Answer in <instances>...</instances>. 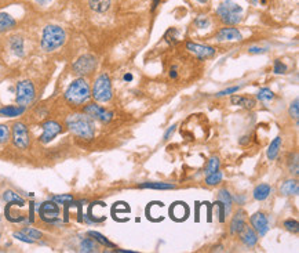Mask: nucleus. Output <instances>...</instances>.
Returning <instances> with one entry per match:
<instances>
[{
	"label": "nucleus",
	"instance_id": "9d476101",
	"mask_svg": "<svg viewBox=\"0 0 299 253\" xmlns=\"http://www.w3.org/2000/svg\"><path fill=\"white\" fill-rule=\"evenodd\" d=\"M42 129H43V133H42V136L39 137V141L43 144H49L58 134L62 133V126H61V124L55 122V121H47V122H45V124L42 125Z\"/></svg>",
	"mask_w": 299,
	"mask_h": 253
},
{
	"label": "nucleus",
	"instance_id": "9b49d317",
	"mask_svg": "<svg viewBox=\"0 0 299 253\" xmlns=\"http://www.w3.org/2000/svg\"><path fill=\"white\" fill-rule=\"evenodd\" d=\"M84 114H87L90 118L97 119V121H101L108 124L109 121L112 119L113 114L110 111H106L105 108H102L101 105L98 104H89L84 107Z\"/></svg>",
	"mask_w": 299,
	"mask_h": 253
},
{
	"label": "nucleus",
	"instance_id": "393cba45",
	"mask_svg": "<svg viewBox=\"0 0 299 253\" xmlns=\"http://www.w3.org/2000/svg\"><path fill=\"white\" fill-rule=\"evenodd\" d=\"M3 199L10 203V205H18V206H24L25 205V201L19 196L18 194H15L14 191H6L3 194Z\"/></svg>",
	"mask_w": 299,
	"mask_h": 253
},
{
	"label": "nucleus",
	"instance_id": "ea45409f",
	"mask_svg": "<svg viewBox=\"0 0 299 253\" xmlns=\"http://www.w3.org/2000/svg\"><path fill=\"white\" fill-rule=\"evenodd\" d=\"M274 72L276 73H286L287 72V65L281 61H276L274 64Z\"/></svg>",
	"mask_w": 299,
	"mask_h": 253
},
{
	"label": "nucleus",
	"instance_id": "72a5a7b5",
	"mask_svg": "<svg viewBox=\"0 0 299 253\" xmlns=\"http://www.w3.org/2000/svg\"><path fill=\"white\" fill-rule=\"evenodd\" d=\"M216 170H219V159L216 156H212L210 158V161L207 163V168H205V175H210V173H214Z\"/></svg>",
	"mask_w": 299,
	"mask_h": 253
},
{
	"label": "nucleus",
	"instance_id": "0eeeda50",
	"mask_svg": "<svg viewBox=\"0 0 299 253\" xmlns=\"http://www.w3.org/2000/svg\"><path fill=\"white\" fill-rule=\"evenodd\" d=\"M13 143L19 149H26L31 144V137H29V130L24 122H15L13 125Z\"/></svg>",
	"mask_w": 299,
	"mask_h": 253
},
{
	"label": "nucleus",
	"instance_id": "4c0bfd02",
	"mask_svg": "<svg viewBox=\"0 0 299 253\" xmlns=\"http://www.w3.org/2000/svg\"><path fill=\"white\" fill-rule=\"evenodd\" d=\"M290 115H291L294 119H298L299 118V100L298 98H297L293 104H291V107H290Z\"/></svg>",
	"mask_w": 299,
	"mask_h": 253
},
{
	"label": "nucleus",
	"instance_id": "09e8293b",
	"mask_svg": "<svg viewBox=\"0 0 299 253\" xmlns=\"http://www.w3.org/2000/svg\"><path fill=\"white\" fill-rule=\"evenodd\" d=\"M199 3H201V4H205V3H207V1H208V0H198Z\"/></svg>",
	"mask_w": 299,
	"mask_h": 253
},
{
	"label": "nucleus",
	"instance_id": "f3484780",
	"mask_svg": "<svg viewBox=\"0 0 299 253\" xmlns=\"http://www.w3.org/2000/svg\"><path fill=\"white\" fill-rule=\"evenodd\" d=\"M244 226H246V213H244V210H239V212L233 216V219H232V223H230V233L237 234Z\"/></svg>",
	"mask_w": 299,
	"mask_h": 253
},
{
	"label": "nucleus",
	"instance_id": "1a4fd4ad",
	"mask_svg": "<svg viewBox=\"0 0 299 253\" xmlns=\"http://www.w3.org/2000/svg\"><path fill=\"white\" fill-rule=\"evenodd\" d=\"M59 206L54 201H46L39 208V216L46 223H54L59 217Z\"/></svg>",
	"mask_w": 299,
	"mask_h": 253
},
{
	"label": "nucleus",
	"instance_id": "a19ab883",
	"mask_svg": "<svg viewBox=\"0 0 299 253\" xmlns=\"http://www.w3.org/2000/svg\"><path fill=\"white\" fill-rule=\"evenodd\" d=\"M14 238H17V240L19 241H24V242H28V244H32L33 240H31V238H28L25 234L22 233V231H18V233H14L13 234Z\"/></svg>",
	"mask_w": 299,
	"mask_h": 253
},
{
	"label": "nucleus",
	"instance_id": "bb28decb",
	"mask_svg": "<svg viewBox=\"0 0 299 253\" xmlns=\"http://www.w3.org/2000/svg\"><path fill=\"white\" fill-rule=\"evenodd\" d=\"M232 104L233 105H239V107H243V108H254L255 107V100L249 97H240V96H233L232 97Z\"/></svg>",
	"mask_w": 299,
	"mask_h": 253
},
{
	"label": "nucleus",
	"instance_id": "6e6552de",
	"mask_svg": "<svg viewBox=\"0 0 299 253\" xmlns=\"http://www.w3.org/2000/svg\"><path fill=\"white\" fill-rule=\"evenodd\" d=\"M97 68V59L91 54H84L82 57L75 61V64L72 65V69L76 75L80 76H86L90 75L91 72H94V69Z\"/></svg>",
	"mask_w": 299,
	"mask_h": 253
},
{
	"label": "nucleus",
	"instance_id": "c03bdc74",
	"mask_svg": "<svg viewBox=\"0 0 299 253\" xmlns=\"http://www.w3.org/2000/svg\"><path fill=\"white\" fill-rule=\"evenodd\" d=\"M36 1H38L40 6H47V4H50L52 0H36Z\"/></svg>",
	"mask_w": 299,
	"mask_h": 253
},
{
	"label": "nucleus",
	"instance_id": "7ed1b4c3",
	"mask_svg": "<svg viewBox=\"0 0 299 253\" xmlns=\"http://www.w3.org/2000/svg\"><path fill=\"white\" fill-rule=\"evenodd\" d=\"M66 33L58 25H47L42 33V42L40 46L45 52L50 53L59 49L65 43Z\"/></svg>",
	"mask_w": 299,
	"mask_h": 253
},
{
	"label": "nucleus",
	"instance_id": "4468645a",
	"mask_svg": "<svg viewBox=\"0 0 299 253\" xmlns=\"http://www.w3.org/2000/svg\"><path fill=\"white\" fill-rule=\"evenodd\" d=\"M237 234L240 235V240H242V242L246 247L252 248L255 247L256 242H258V234H256V231H255L252 227H249L247 224H246Z\"/></svg>",
	"mask_w": 299,
	"mask_h": 253
},
{
	"label": "nucleus",
	"instance_id": "412c9836",
	"mask_svg": "<svg viewBox=\"0 0 299 253\" xmlns=\"http://www.w3.org/2000/svg\"><path fill=\"white\" fill-rule=\"evenodd\" d=\"M15 26V20L10 14L0 13V32H6L10 31Z\"/></svg>",
	"mask_w": 299,
	"mask_h": 253
},
{
	"label": "nucleus",
	"instance_id": "49530a36",
	"mask_svg": "<svg viewBox=\"0 0 299 253\" xmlns=\"http://www.w3.org/2000/svg\"><path fill=\"white\" fill-rule=\"evenodd\" d=\"M124 80H126V82H131V80H133V75H131V73H126V75H124Z\"/></svg>",
	"mask_w": 299,
	"mask_h": 253
},
{
	"label": "nucleus",
	"instance_id": "dca6fc26",
	"mask_svg": "<svg viewBox=\"0 0 299 253\" xmlns=\"http://www.w3.org/2000/svg\"><path fill=\"white\" fill-rule=\"evenodd\" d=\"M170 214H171V217L174 220L182 221L188 217L189 209H188L186 203H184V202H177V203H174L171 208H170Z\"/></svg>",
	"mask_w": 299,
	"mask_h": 253
},
{
	"label": "nucleus",
	"instance_id": "f257e3e1",
	"mask_svg": "<svg viewBox=\"0 0 299 253\" xmlns=\"http://www.w3.org/2000/svg\"><path fill=\"white\" fill-rule=\"evenodd\" d=\"M66 126L73 134L83 140H91L96 134L93 118H90L87 114H72L66 118Z\"/></svg>",
	"mask_w": 299,
	"mask_h": 253
},
{
	"label": "nucleus",
	"instance_id": "aec40b11",
	"mask_svg": "<svg viewBox=\"0 0 299 253\" xmlns=\"http://www.w3.org/2000/svg\"><path fill=\"white\" fill-rule=\"evenodd\" d=\"M89 6L96 13H106L110 8V0H89Z\"/></svg>",
	"mask_w": 299,
	"mask_h": 253
},
{
	"label": "nucleus",
	"instance_id": "a878e982",
	"mask_svg": "<svg viewBox=\"0 0 299 253\" xmlns=\"http://www.w3.org/2000/svg\"><path fill=\"white\" fill-rule=\"evenodd\" d=\"M280 148H281V137H276L273 141L270 143V145H269V149H267V158H269L270 161L276 159L277 155H279Z\"/></svg>",
	"mask_w": 299,
	"mask_h": 253
},
{
	"label": "nucleus",
	"instance_id": "37998d69",
	"mask_svg": "<svg viewBox=\"0 0 299 253\" xmlns=\"http://www.w3.org/2000/svg\"><path fill=\"white\" fill-rule=\"evenodd\" d=\"M175 127H177V125H172L171 127H168V130L166 131V134H164V140H168L170 137L174 134V131H175Z\"/></svg>",
	"mask_w": 299,
	"mask_h": 253
},
{
	"label": "nucleus",
	"instance_id": "473e14b6",
	"mask_svg": "<svg viewBox=\"0 0 299 253\" xmlns=\"http://www.w3.org/2000/svg\"><path fill=\"white\" fill-rule=\"evenodd\" d=\"M256 97L259 101H270V100H273L274 98V93L270 89H261V90L258 91V94H256Z\"/></svg>",
	"mask_w": 299,
	"mask_h": 253
},
{
	"label": "nucleus",
	"instance_id": "c85d7f7f",
	"mask_svg": "<svg viewBox=\"0 0 299 253\" xmlns=\"http://www.w3.org/2000/svg\"><path fill=\"white\" fill-rule=\"evenodd\" d=\"M89 237H91V238H94V240H96L97 242H100V244H101V245H103V247L115 248V244H113V242H110V241H109L108 238H105V237H103L102 234L97 233V231H90Z\"/></svg>",
	"mask_w": 299,
	"mask_h": 253
},
{
	"label": "nucleus",
	"instance_id": "79ce46f5",
	"mask_svg": "<svg viewBox=\"0 0 299 253\" xmlns=\"http://www.w3.org/2000/svg\"><path fill=\"white\" fill-rule=\"evenodd\" d=\"M240 90V86H235V87H229V89H225V90L219 91L216 96H226V94H232V93H237V91Z\"/></svg>",
	"mask_w": 299,
	"mask_h": 253
},
{
	"label": "nucleus",
	"instance_id": "e433bc0d",
	"mask_svg": "<svg viewBox=\"0 0 299 253\" xmlns=\"http://www.w3.org/2000/svg\"><path fill=\"white\" fill-rule=\"evenodd\" d=\"M284 227L288 230V231H291V233H298L299 231V224L297 220H287L284 223Z\"/></svg>",
	"mask_w": 299,
	"mask_h": 253
},
{
	"label": "nucleus",
	"instance_id": "2eb2a0df",
	"mask_svg": "<svg viewBox=\"0 0 299 253\" xmlns=\"http://www.w3.org/2000/svg\"><path fill=\"white\" fill-rule=\"evenodd\" d=\"M216 39L219 42H225V40L233 42V40H242L243 36L242 33L239 32V29H236V28H222L216 33Z\"/></svg>",
	"mask_w": 299,
	"mask_h": 253
},
{
	"label": "nucleus",
	"instance_id": "f8f14e48",
	"mask_svg": "<svg viewBox=\"0 0 299 253\" xmlns=\"http://www.w3.org/2000/svg\"><path fill=\"white\" fill-rule=\"evenodd\" d=\"M251 226L254 228L256 234H259L261 237H263L269 230V221L267 217L262 212H256L251 216Z\"/></svg>",
	"mask_w": 299,
	"mask_h": 253
},
{
	"label": "nucleus",
	"instance_id": "7c9ffc66",
	"mask_svg": "<svg viewBox=\"0 0 299 253\" xmlns=\"http://www.w3.org/2000/svg\"><path fill=\"white\" fill-rule=\"evenodd\" d=\"M222 173L219 172V170H216L214 173H210V175H207L205 177V183L208 184V186H216V184H219V183L222 182Z\"/></svg>",
	"mask_w": 299,
	"mask_h": 253
},
{
	"label": "nucleus",
	"instance_id": "423d86ee",
	"mask_svg": "<svg viewBox=\"0 0 299 253\" xmlns=\"http://www.w3.org/2000/svg\"><path fill=\"white\" fill-rule=\"evenodd\" d=\"M35 86L29 80H21L17 83V97L15 101L19 105H29L35 100Z\"/></svg>",
	"mask_w": 299,
	"mask_h": 253
},
{
	"label": "nucleus",
	"instance_id": "f704fd0d",
	"mask_svg": "<svg viewBox=\"0 0 299 253\" xmlns=\"http://www.w3.org/2000/svg\"><path fill=\"white\" fill-rule=\"evenodd\" d=\"M22 233L25 234L28 238H31V240H33V241L40 240V238H42V233H40L39 230H35V228H31V227L24 228V230H22Z\"/></svg>",
	"mask_w": 299,
	"mask_h": 253
},
{
	"label": "nucleus",
	"instance_id": "2f4dec72",
	"mask_svg": "<svg viewBox=\"0 0 299 253\" xmlns=\"http://www.w3.org/2000/svg\"><path fill=\"white\" fill-rule=\"evenodd\" d=\"M51 201H54L58 205H69L70 202H73V196L70 194H65V195H54L51 198Z\"/></svg>",
	"mask_w": 299,
	"mask_h": 253
},
{
	"label": "nucleus",
	"instance_id": "58836bf2",
	"mask_svg": "<svg viewBox=\"0 0 299 253\" xmlns=\"http://www.w3.org/2000/svg\"><path fill=\"white\" fill-rule=\"evenodd\" d=\"M195 24H196V26H198V28L203 29V28H207V26L210 25V21H208V18H207V17H203V15H200V17H198V18H196Z\"/></svg>",
	"mask_w": 299,
	"mask_h": 253
},
{
	"label": "nucleus",
	"instance_id": "a18cd8bd",
	"mask_svg": "<svg viewBox=\"0 0 299 253\" xmlns=\"http://www.w3.org/2000/svg\"><path fill=\"white\" fill-rule=\"evenodd\" d=\"M249 52V53H263L265 50H263V49H259V47H251Z\"/></svg>",
	"mask_w": 299,
	"mask_h": 253
},
{
	"label": "nucleus",
	"instance_id": "a211bd4d",
	"mask_svg": "<svg viewBox=\"0 0 299 253\" xmlns=\"http://www.w3.org/2000/svg\"><path fill=\"white\" fill-rule=\"evenodd\" d=\"M25 112V107L24 105H8V107H3L0 108V117L4 118H14L19 117Z\"/></svg>",
	"mask_w": 299,
	"mask_h": 253
},
{
	"label": "nucleus",
	"instance_id": "b1692460",
	"mask_svg": "<svg viewBox=\"0 0 299 253\" xmlns=\"http://www.w3.org/2000/svg\"><path fill=\"white\" fill-rule=\"evenodd\" d=\"M218 201L223 203V206L226 209V214L229 213L230 209H232V203H233V198H232V195L229 194L228 190L223 189L218 192Z\"/></svg>",
	"mask_w": 299,
	"mask_h": 253
},
{
	"label": "nucleus",
	"instance_id": "de8ad7c7",
	"mask_svg": "<svg viewBox=\"0 0 299 253\" xmlns=\"http://www.w3.org/2000/svg\"><path fill=\"white\" fill-rule=\"evenodd\" d=\"M170 76H171V78H177V72H175V68H172V71L170 72Z\"/></svg>",
	"mask_w": 299,
	"mask_h": 253
},
{
	"label": "nucleus",
	"instance_id": "f03ea898",
	"mask_svg": "<svg viewBox=\"0 0 299 253\" xmlns=\"http://www.w3.org/2000/svg\"><path fill=\"white\" fill-rule=\"evenodd\" d=\"M91 97V91L87 80L83 78H79L73 80L68 86V89L65 91V100L72 105H82L86 101H89Z\"/></svg>",
	"mask_w": 299,
	"mask_h": 253
},
{
	"label": "nucleus",
	"instance_id": "20e7f679",
	"mask_svg": "<svg viewBox=\"0 0 299 253\" xmlns=\"http://www.w3.org/2000/svg\"><path fill=\"white\" fill-rule=\"evenodd\" d=\"M216 15L221 18L222 22L229 24V25H236L243 20V8L240 4H237L232 0H226L221 3L216 8Z\"/></svg>",
	"mask_w": 299,
	"mask_h": 253
},
{
	"label": "nucleus",
	"instance_id": "cd10ccee",
	"mask_svg": "<svg viewBox=\"0 0 299 253\" xmlns=\"http://www.w3.org/2000/svg\"><path fill=\"white\" fill-rule=\"evenodd\" d=\"M140 189H149V190H174L175 186L170 183H142L140 184Z\"/></svg>",
	"mask_w": 299,
	"mask_h": 253
},
{
	"label": "nucleus",
	"instance_id": "6ab92c4d",
	"mask_svg": "<svg viewBox=\"0 0 299 253\" xmlns=\"http://www.w3.org/2000/svg\"><path fill=\"white\" fill-rule=\"evenodd\" d=\"M10 49L11 52L17 56V57H22L24 56V49H25V45H24V39L21 36H14L10 40Z\"/></svg>",
	"mask_w": 299,
	"mask_h": 253
},
{
	"label": "nucleus",
	"instance_id": "c9c22d12",
	"mask_svg": "<svg viewBox=\"0 0 299 253\" xmlns=\"http://www.w3.org/2000/svg\"><path fill=\"white\" fill-rule=\"evenodd\" d=\"M10 138V129L6 125H0V144H4Z\"/></svg>",
	"mask_w": 299,
	"mask_h": 253
},
{
	"label": "nucleus",
	"instance_id": "ddd939ff",
	"mask_svg": "<svg viewBox=\"0 0 299 253\" xmlns=\"http://www.w3.org/2000/svg\"><path fill=\"white\" fill-rule=\"evenodd\" d=\"M186 49L189 50L193 54H196L199 59H208V57H212L215 54V49L214 47H210V46H203V45H198V43H186Z\"/></svg>",
	"mask_w": 299,
	"mask_h": 253
},
{
	"label": "nucleus",
	"instance_id": "39448f33",
	"mask_svg": "<svg viewBox=\"0 0 299 253\" xmlns=\"http://www.w3.org/2000/svg\"><path fill=\"white\" fill-rule=\"evenodd\" d=\"M91 96L100 103H108L112 98V83H110V79L106 73H102L96 79Z\"/></svg>",
	"mask_w": 299,
	"mask_h": 253
},
{
	"label": "nucleus",
	"instance_id": "4be33fe9",
	"mask_svg": "<svg viewBox=\"0 0 299 253\" xmlns=\"http://www.w3.org/2000/svg\"><path fill=\"white\" fill-rule=\"evenodd\" d=\"M280 191L283 195H297L299 191L298 182L297 180H287V182L283 183Z\"/></svg>",
	"mask_w": 299,
	"mask_h": 253
},
{
	"label": "nucleus",
	"instance_id": "c756f323",
	"mask_svg": "<svg viewBox=\"0 0 299 253\" xmlns=\"http://www.w3.org/2000/svg\"><path fill=\"white\" fill-rule=\"evenodd\" d=\"M80 251L82 252H96L97 251V244L91 238H86L80 242Z\"/></svg>",
	"mask_w": 299,
	"mask_h": 253
},
{
	"label": "nucleus",
	"instance_id": "5701e85b",
	"mask_svg": "<svg viewBox=\"0 0 299 253\" xmlns=\"http://www.w3.org/2000/svg\"><path fill=\"white\" fill-rule=\"evenodd\" d=\"M270 192H272V189L269 184H259L254 190V198L256 201H263L270 195Z\"/></svg>",
	"mask_w": 299,
	"mask_h": 253
}]
</instances>
